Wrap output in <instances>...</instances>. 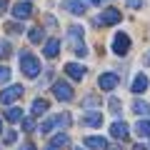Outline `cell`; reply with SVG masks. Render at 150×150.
<instances>
[{
    "mask_svg": "<svg viewBox=\"0 0 150 150\" xmlns=\"http://www.w3.org/2000/svg\"><path fill=\"white\" fill-rule=\"evenodd\" d=\"M135 135L138 138H150V123L148 120H138L135 123Z\"/></svg>",
    "mask_w": 150,
    "mask_h": 150,
    "instance_id": "ac0fdd59",
    "label": "cell"
},
{
    "mask_svg": "<svg viewBox=\"0 0 150 150\" xmlns=\"http://www.w3.org/2000/svg\"><path fill=\"white\" fill-rule=\"evenodd\" d=\"M20 95H23V88L20 85H8L5 90L0 93V100H3V105H10V103H15Z\"/></svg>",
    "mask_w": 150,
    "mask_h": 150,
    "instance_id": "52a82bcc",
    "label": "cell"
},
{
    "mask_svg": "<svg viewBox=\"0 0 150 150\" xmlns=\"http://www.w3.org/2000/svg\"><path fill=\"white\" fill-rule=\"evenodd\" d=\"M53 93H55V98H58L60 103H70V100L75 98L73 88H70L65 80H58V83H55V85H53Z\"/></svg>",
    "mask_w": 150,
    "mask_h": 150,
    "instance_id": "277c9868",
    "label": "cell"
},
{
    "mask_svg": "<svg viewBox=\"0 0 150 150\" xmlns=\"http://www.w3.org/2000/svg\"><path fill=\"white\" fill-rule=\"evenodd\" d=\"M45 150H58V148H55V145H48V148H45Z\"/></svg>",
    "mask_w": 150,
    "mask_h": 150,
    "instance_id": "d6a6232c",
    "label": "cell"
},
{
    "mask_svg": "<svg viewBox=\"0 0 150 150\" xmlns=\"http://www.w3.org/2000/svg\"><path fill=\"white\" fill-rule=\"evenodd\" d=\"M70 125V115H55V118H50V120H45L43 125H40V133L43 135H48V133H53V128H68Z\"/></svg>",
    "mask_w": 150,
    "mask_h": 150,
    "instance_id": "3957f363",
    "label": "cell"
},
{
    "mask_svg": "<svg viewBox=\"0 0 150 150\" xmlns=\"http://www.w3.org/2000/svg\"><path fill=\"white\" fill-rule=\"evenodd\" d=\"M90 3H95V5H100V3H103V0H90Z\"/></svg>",
    "mask_w": 150,
    "mask_h": 150,
    "instance_id": "836d02e7",
    "label": "cell"
},
{
    "mask_svg": "<svg viewBox=\"0 0 150 150\" xmlns=\"http://www.w3.org/2000/svg\"><path fill=\"white\" fill-rule=\"evenodd\" d=\"M5 30H8V33H13V35H18V33H23V28L18 25V23H8V25H5Z\"/></svg>",
    "mask_w": 150,
    "mask_h": 150,
    "instance_id": "484cf974",
    "label": "cell"
},
{
    "mask_svg": "<svg viewBox=\"0 0 150 150\" xmlns=\"http://www.w3.org/2000/svg\"><path fill=\"white\" fill-rule=\"evenodd\" d=\"M128 133H130V128H128V123H123V120H115V123L110 125V135L118 138V140H125Z\"/></svg>",
    "mask_w": 150,
    "mask_h": 150,
    "instance_id": "7c38bea8",
    "label": "cell"
},
{
    "mask_svg": "<svg viewBox=\"0 0 150 150\" xmlns=\"http://www.w3.org/2000/svg\"><path fill=\"white\" fill-rule=\"evenodd\" d=\"M50 145H55V148H63V145H68V135H65V133H58V135L53 138V143H50Z\"/></svg>",
    "mask_w": 150,
    "mask_h": 150,
    "instance_id": "7402d4cb",
    "label": "cell"
},
{
    "mask_svg": "<svg viewBox=\"0 0 150 150\" xmlns=\"http://www.w3.org/2000/svg\"><path fill=\"white\" fill-rule=\"evenodd\" d=\"M20 150H35V145H33V143H25V145H23Z\"/></svg>",
    "mask_w": 150,
    "mask_h": 150,
    "instance_id": "4dcf8cb0",
    "label": "cell"
},
{
    "mask_svg": "<svg viewBox=\"0 0 150 150\" xmlns=\"http://www.w3.org/2000/svg\"><path fill=\"white\" fill-rule=\"evenodd\" d=\"M80 123H83V125H88V128H100V125H103V112H100V110L85 112Z\"/></svg>",
    "mask_w": 150,
    "mask_h": 150,
    "instance_id": "30bf717a",
    "label": "cell"
},
{
    "mask_svg": "<svg viewBox=\"0 0 150 150\" xmlns=\"http://www.w3.org/2000/svg\"><path fill=\"white\" fill-rule=\"evenodd\" d=\"M28 38H30V43H43V30L40 28H30V33H28Z\"/></svg>",
    "mask_w": 150,
    "mask_h": 150,
    "instance_id": "44dd1931",
    "label": "cell"
},
{
    "mask_svg": "<svg viewBox=\"0 0 150 150\" xmlns=\"http://www.w3.org/2000/svg\"><path fill=\"white\" fill-rule=\"evenodd\" d=\"M23 130H25V133L35 130V120H33V118H23Z\"/></svg>",
    "mask_w": 150,
    "mask_h": 150,
    "instance_id": "cb8c5ba5",
    "label": "cell"
},
{
    "mask_svg": "<svg viewBox=\"0 0 150 150\" xmlns=\"http://www.w3.org/2000/svg\"><path fill=\"white\" fill-rule=\"evenodd\" d=\"M43 53H45V58H55V55L60 53V40H58V38H50L48 43H45Z\"/></svg>",
    "mask_w": 150,
    "mask_h": 150,
    "instance_id": "9a60e30c",
    "label": "cell"
},
{
    "mask_svg": "<svg viewBox=\"0 0 150 150\" xmlns=\"http://www.w3.org/2000/svg\"><path fill=\"white\" fill-rule=\"evenodd\" d=\"M5 120H8V123H18V120H23V110H20V108H8V110H5Z\"/></svg>",
    "mask_w": 150,
    "mask_h": 150,
    "instance_id": "d6986e66",
    "label": "cell"
},
{
    "mask_svg": "<svg viewBox=\"0 0 150 150\" xmlns=\"http://www.w3.org/2000/svg\"><path fill=\"white\" fill-rule=\"evenodd\" d=\"M50 103L45 100V98H35L33 100V115H43V112H48Z\"/></svg>",
    "mask_w": 150,
    "mask_h": 150,
    "instance_id": "e0dca14e",
    "label": "cell"
},
{
    "mask_svg": "<svg viewBox=\"0 0 150 150\" xmlns=\"http://www.w3.org/2000/svg\"><path fill=\"white\" fill-rule=\"evenodd\" d=\"M68 40H70V45H73L75 55H80V58L88 55V48H85V43H83V28L80 25H70L68 28Z\"/></svg>",
    "mask_w": 150,
    "mask_h": 150,
    "instance_id": "6da1fadb",
    "label": "cell"
},
{
    "mask_svg": "<svg viewBox=\"0 0 150 150\" xmlns=\"http://www.w3.org/2000/svg\"><path fill=\"white\" fill-rule=\"evenodd\" d=\"M0 133H3V125H0Z\"/></svg>",
    "mask_w": 150,
    "mask_h": 150,
    "instance_id": "e575fe53",
    "label": "cell"
},
{
    "mask_svg": "<svg viewBox=\"0 0 150 150\" xmlns=\"http://www.w3.org/2000/svg\"><path fill=\"white\" fill-rule=\"evenodd\" d=\"M148 63H150V55H148Z\"/></svg>",
    "mask_w": 150,
    "mask_h": 150,
    "instance_id": "d590c367",
    "label": "cell"
},
{
    "mask_svg": "<svg viewBox=\"0 0 150 150\" xmlns=\"http://www.w3.org/2000/svg\"><path fill=\"white\" fill-rule=\"evenodd\" d=\"M130 50V38L125 33H118V35L112 38V53L115 55H128Z\"/></svg>",
    "mask_w": 150,
    "mask_h": 150,
    "instance_id": "8992f818",
    "label": "cell"
},
{
    "mask_svg": "<svg viewBox=\"0 0 150 150\" xmlns=\"http://www.w3.org/2000/svg\"><path fill=\"white\" fill-rule=\"evenodd\" d=\"M8 10V0H0V13H5Z\"/></svg>",
    "mask_w": 150,
    "mask_h": 150,
    "instance_id": "f546056e",
    "label": "cell"
},
{
    "mask_svg": "<svg viewBox=\"0 0 150 150\" xmlns=\"http://www.w3.org/2000/svg\"><path fill=\"white\" fill-rule=\"evenodd\" d=\"M120 83V78L115 73H103L100 78H98V85H100V90H115Z\"/></svg>",
    "mask_w": 150,
    "mask_h": 150,
    "instance_id": "ba28073f",
    "label": "cell"
},
{
    "mask_svg": "<svg viewBox=\"0 0 150 150\" xmlns=\"http://www.w3.org/2000/svg\"><path fill=\"white\" fill-rule=\"evenodd\" d=\"M13 15H15L18 20H28V18L33 15V5L28 3V0H23V3H15V5H13Z\"/></svg>",
    "mask_w": 150,
    "mask_h": 150,
    "instance_id": "9c48e42d",
    "label": "cell"
},
{
    "mask_svg": "<svg viewBox=\"0 0 150 150\" xmlns=\"http://www.w3.org/2000/svg\"><path fill=\"white\" fill-rule=\"evenodd\" d=\"M120 20H123V15H120V10H115V8H108V10H103L100 15H98V25H118Z\"/></svg>",
    "mask_w": 150,
    "mask_h": 150,
    "instance_id": "5b68a950",
    "label": "cell"
},
{
    "mask_svg": "<svg viewBox=\"0 0 150 150\" xmlns=\"http://www.w3.org/2000/svg\"><path fill=\"white\" fill-rule=\"evenodd\" d=\"M108 105H110V110L115 112V115L120 112V100H118V98H110V103H108Z\"/></svg>",
    "mask_w": 150,
    "mask_h": 150,
    "instance_id": "4316f807",
    "label": "cell"
},
{
    "mask_svg": "<svg viewBox=\"0 0 150 150\" xmlns=\"http://www.w3.org/2000/svg\"><path fill=\"white\" fill-rule=\"evenodd\" d=\"M65 75L73 78V80H83L85 78V68L78 65V63H65Z\"/></svg>",
    "mask_w": 150,
    "mask_h": 150,
    "instance_id": "4fadbf2b",
    "label": "cell"
},
{
    "mask_svg": "<svg viewBox=\"0 0 150 150\" xmlns=\"http://www.w3.org/2000/svg\"><path fill=\"white\" fill-rule=\"evenodd\" d=\"M95 105H100V100H98L95 95H90V98H85V100H83V108H95Z\"/></svg>",
    "mask_w": 150,
    "mask_h": 150,
    "instance_id": "d4e9b609",
    "label": "cell"
},
{
    "mask_svg": "<svg viewBox=\"0 0 150 150\" xmlns=\"http://www.w3.org/2000/svg\"><path fill=\"white\" fill-rule=\"evenodd\" d=\"M133 150H148V148H145V145H140V143H138V145H135Z\"/></svg>",
    "mask_w": 150,
    "mask_h": 150,
    "instance_id": "1f68e13d",
    "label": "cell"
},
{
    "mask_svg": "<svg viewBox=\"0 0 150 150\" xmlns=\"http://www.w3.org/2000/svg\"><path fill=\"white\" fill-rule=\"evenodd\" d=\"M148 85H150L148 75H145V73H138V75H135V80H133V88H130V90H133L135 95H143V93L148 90Z\"/></svg>",
    "mask_w": 150,
    "mask_h": 150,
    "instance_id": "8fae6325",
    "label": "cell"
},
{
    "mask_svg": "<svg viewBox=\"0 0 150 150\" xmlns=\"http://www.w3.org/2000/svg\"><path fill=\"white\" fill-rule=\"evenodd\" d=\"M85 8H88L85 0H68V10L73 13V15H83V13H85Z\"/></svg>",
    "mask_w": 150,
    "mask_h": 150,
    "instance_id": "2e32d148",
    "label": "cell"
},
{
    "mask_svg": "<svg viewBox=\"0 0 150 150\" xmlns=\"http://www.w3.org/2000/svg\"><path fill=\"white\" fill-rule=\"evenodd\" d=\"M20 70H23V75H25V78H38L43 68H40V60H38L35 55L23 53V55H20Z\"/></svg>",
    "mask_w": 150,
    "mask_h": 150,
    "instance_id": "7a4b0ae2",
    "label": "cell"
},
{
    "mask_svg": "<svg viewBox=\"0 0 150 150\" xmlns=\"http://www.w3.org/2000/svg\"><path fill=\"white\" fill-rule=\"evenodd\" d=\"M125 3H128V5H130V8H135V10H138V8H140V5H143V0H125Z\"/></svg>",
    "mask_w": 150,
    "mask_h": 150,
    "instance_id": "f1b7e54d",
    "label": "cell"
},
{
    "mask_svg": "<svg viewBox=\"0 0 150 150\" xmlns=\"http://www.w3.org/2000/svg\"><path fill=\"white\" fill-rule=\"evenodd\" d=\"M10 80V68L8 65H0V85H5Z\"/></svg>",
    "mask_w": 150,
    "mask_h": 150,
    "instance_id": "603a6c76",
    "label": "cell"
},
{
    "mask_svg": "<svg viewBox=\"0 0 150 150\" xmlns=\"http://www.w3.org/2000/svg\"><path fill=\"white\" fill-rule=\"evenodd\" d=\"M15 140H18V133H15V130H8V133H5V143L10 145V143H15Z\"/></svg>",
    "mask_w": 150,
    "mask_h": 150,
    "instance_id": "83f0119b",
    "label": "cell"
},
{
    "mask_svg": "<svg viewBox=\"0 0 150 150\" xmlns=\"http://www.w3.org/2000/svg\"><path fill=\"white\" fill-rule=\"evenodd\" d=\"M133 112H135V115H148L150 105H148V103H143V100H135L133 103Z\"/></svg>",
    "mask_w": 150,
    "mask_h": 150,
    "instance_id": "ffe728a7",
    "label": "cell"
},
{
    "mask_svg": "<svg viewBox=\"0 0 150 150\" xmlns=\"http://www.w3.org/2000/svg\"><path fill=\"white\" fill-rule=\"evenodd\" d=\"M85 148H90V150H108V140L100 138V135H88L85 138Z\"/></svg>",
    "mask_w": 150,
    "mask_h": 150,
    "instance_id": "5bb4252c",
    "label": "cell"
},
{
    "mask_svg": "<svg viewBox=\"0 0 150 150\" xmlns=\"http://www.w3.org/2000/svg\"><path fill=\"white\" fill-rule=\"evenodd\" d=\"M75 150H80V148H75Z\"/></svg>",
    "mask_w": 150,
    "mask_h": 150,
    "instance_id": "8d00e7d4",
    "label": "cell"
}]
</instances>
